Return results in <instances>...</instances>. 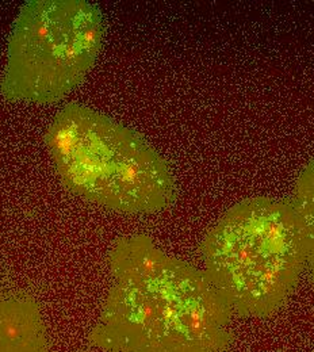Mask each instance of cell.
<instances>
[{
    "mask_svg": "<svg viewBox=\"0 0 314 352\" xmlns=\"http://www.w3.org/2000/svg\"><path fill=\"white\" fill-rule=\"evenodd\" d=\"M290 201L295 208L302 226L306 248V268L311 272L314 292V159L309 160L297 176Z\"/></svg>",
    "mask_w": 314,
    "mask_h": 352,
    "instance_id": "obj_6",
    "label": "cell"
},
{
    "mask_svg": "<svg viewBox=\"0 0 314 352\" xmlns=\"http://www.w3.org/2000/svg\"><path fill=\"white\" fill-rule=\"evenodd\" d=\"M0 352H50L43 310L34 297L0 296Z\"/></svg>",
    "mask_w": 314,
    "mask_h": 352,
    "instance_id": "obj_5",
    "label": "cell"
},
{
    "mask_svg": "<svg viewBox=\"0 0 314 352\" xmlns=\"http://www.w3.org/2000/svg\"><path fill=\"white\" fill-rule=\"evenodd\" d=\"M113 283L89 335L103 352H236L233 314L201 267L145 233L107 255Z\"/></svg>",
    "mask_w": 314,
    "mask_h": 352,
    "instance_id": "obj_1",
    "label": "cell"
},
{
    "mask_svg": "<svg viewBox=\"0 0 314 352\" xmlns=\"http://www.w3.org/2000/svg\"><path fill=\"white\" fill-rule=\"evenodd\" d=\"M202 270L233 317L267 320L291 300L306 270L302 226L290 199L236 202L205 233Z\"/></svg>",
    "mask_w": 314,
    "mask_h": 352,
    "instance_id": "obj_2",
    "label": "cell"
},
{
    "mask_svg": "<svg viewBox=\"0 0 314 352\" xmlns=\"http://www.w3.org/2000/svg\"><path fill=\"white\" fill-rule=\"evenodd\" d=\"M45 141L63 186L93 205L153 214L177 199L170 163L139 133L89 106L65 104Z\"/></svg>",
    "mask_w": 314,
    "mask_h": 352,
    "instance_id": "obj_3",
    "label": "cell"
},
{
    "mask_svg": "<svg viewBox=\"0 0 314 352\" xmlns=\"http://www.w3.org/2000/svg\"><path fill=\"white\" fill-rule=\"evenodd\" d=\"M104 33L103 15L89 1L25 3L10 33L0 94L10 102H60L95 67Z\"/></svg>",
    "mask_w": 314,
    "mask_h": 352,
    "instance_id": "obj_4",
    "label": "cell"
}]
</instances>
